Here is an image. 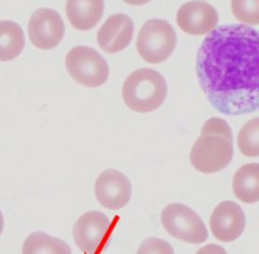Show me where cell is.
Segmentation results:
<instances>
[{"label":"cell","mask_w":259,"mask_h":254,"mask_svg":"<svg viewBox=\"0 0 259 254\" xmlns=\"http://www.w3.org/2000/svg\"><path fill=\"white\" fill-rule=\"evenodd\" d=\"M166 78L156 70L139 68L125 78L121 96L125 105L136 113L157 110L167 98Z\"/></svg>","instance_id":"7a4b0ae2"},{"label":"cell","mask_w":259,"mask_h":254,"mask_svg":"<svg viewBox=\"0 0 259 254\" xmlns=\"http://www.w3.org/2000/svg\"><path fill=\"white\" fill-rule=\"evenodd\" d=\"M161 222L169 235L182 242L200 244L209 237L206 227L197 213L180 202L167 205L162 210Z\"/></svg>","instance_id":"8992f818"},{"label":"cell","mask_w":259,"mask_h":254,"mask_svg":"<svg viewBox=\"0 0 259 254\" xmlns=\"http://www.w3.org/2000/svg\"><path fill=\"white\" fill-rule=\"evenodd\" d=\"M123 2L129 5H143V4H147V3H149L151 0H123Z\"/></svg>","instance_id":"7402d4cb"},{"label":"cell","mask_w":259,"mask_h":254,"mask_svg":"<svg viewBox=\"0 0 259 254\" xmlns=\"http://www.w3.org/2000/svg\"><path fill=\"white\" fill-rule=\"evenodd\" d=\"M134 23L126 14H113L105 20L98 32V45L104 52L118 53L131 45Z\"/></svg>","instance_id":"7c38bea8"},{"label":"cell","mask_w":259,"mask_h":254,"mask_svg":"<svg viewBox=\"0 0 259 254\" xmlns=\"http://www.w3.org/2000/svg\"><path fill=\"white\" fill-rule=\"evenodd\" d=\"M176 22L180 29L187 34H209L219 23V14L209 3L191 0L181 5L177 10Z\"/></svg>","instance_id":"9c48e42d"},{"label":"cell","mask_w":259,"mask_h":254,"mask_svg":"<svg viewBox=\"0 0 259 254\" xmlns=\"http://www.w3.org/2000/svg\"><path fill=\"white\" fill-rule=\"evenodd\" d=\"M210 228L212 235L220 242H234L245 229L244 211L233 201L220 202L210 217Z\"/></svg>","instance_id":"8fae6325"},{"label":"cell","mask_w":259,"mask_h":254,"mask_svg":"<svg viewBox=\"0 0 259 254\" xmlns=\"http://www.w3.org/2000/svg\"><path fill=\"white\" fill-rule=\"evenodd\" d=\"M177 45L174 27L167 20H147L137 37V51L146 62L157 65L171 57Z\"/></svg>","instance_id":"3957f363"},{"label":"cell","mask_w":259,"mask_h":254,"mask_svg":"<svg viewBox=\"0 0 259 254\" xmlns=\"http://www.w3.org/2000/svg\"><path fill=\"white\" fill-rule=\"evenodd\" d=\"M233 191L237 199L245 204L259 201V163L244 164L235 172Z\"/></svg>","instance_id":"5bb4252c"},{"label":"cell","mask_w":259,"mask_h":254,"mask_svg":"<svg viewBox=\"0 0 259 254\" xmlns=\"http://www.w3.org/2000/svg\"><path fill=\"white\" fill-rule=\"evenodd\" d=\"M104 14V0H67L66 15L75 29L90 30L99 24Z\"/></svg>","instance_id":"4fadbf2b"},{"label":"cell","mask_w":259,"mask_h":254,"mask_svg":"<svg viewBox=\"0 0 259 254\" xmlns=\"http://www.w3.org/2000/svg\"><path fill=\"white\" fill-rule=\"evenodd\" d=\"M28 35L34 47L39 50H52L62 42L65 23L56 10L39 8L30 17Z\"/></svg>","instance_id":"52a82bcc"},{"label":"cell","mask_w":259,"mask_h":254,"mask_svg":"<svg viewBox=\"0 0 259 254\" xmlns=\"http://www.w3.org/2000/svg\"><path fill=\"white\" fill-rule=\"evenodd\" d=\"M3 228H4V218H3L2 211H0V235L3 233Z\"/></svg>","instance_id":"603a6c76"},{"label":"cell","mask_w":259,"mask_h":254,"mask_svg":"<svg viewBox=\"0 0 259 254\" xmlns=\"http://www.w3.org/2000/svg\"><path fill=\"white\" fill-rule=\"evenodd\" d=\"M234 156L232 139L220 136H200L190 152V162L196 171L211 175L227 168Z\"/></svg>","instance_id":"5b68a950"},{"label":"cell","mask_w":259,"mask_h":254,"mask_svg":"<svg viewBox=\"0 0 259 254\" xmlns=\"http://www.w3.org/2000/svg\"><path fill=\"white\" fill-rule=\"evenodd\" d=\"M232 13L240 23L259 24V0H232Z\"/></svg>","instance_id":"ac0fdd59"},{"label":"cell","mask_w":259,"mask_h":254,"mask_svg":"<svg viewBox=\"0 0 259 254\" xmlns=\"http://www.w3.org/2000/svg\"><path fill=\"white\" fill-rule=\"evenodd\" d=\"M196 75L210 104L225 115L259 110V32L225 24L206 35L196 57Z\"/></svg>","instance_id":"6da1fadb"},{"label":"cell","mask_w":259,"mask_h":254,"mask_svg":"<svg viewBox=\"0 0 259 254\" xmlns=\"http://www.w3.org/2000/svg\"><path fill=\"white\" fill-rule=\"evenodd\" d=\"M137 254H175L168 242L159 238H147L139 247Z\"/></svg>","instance_id":"ffe728a7"},{"label":"cell","mask_w":259,"mask_h":254,"mask_svg":"<svg viewBox=\"0 0 259 254\" xmlns=\"http://www.w3.org/2000/svg\"><path fill=\"white\" fill-rule=\"evenodd\" d=\"M66 70L68 75L86 88H99L109 78V66L105 58L96 50L86 46H76L66 55Z\"/></svg>","instance_id":"277c9868"},{"label":"cell","mask_w":259,"mask_h":254,"mask_svg":"<svg viewBox=\"0 0 259 254\" xmlns=\"http://www.w3.org/2000/svg\"><path fill=\"white\" fill-rule=\"evenodd\" d=\"M196 254H228L227 250L218 244H207L199 249Z\"/></svg>","instance_id":"44dd1931"},{"label":"cell","mask_w":259,"mask_h":254,"mask_svg":"<svg viewBox=\"0 0 259 254\" xmlns=\"http://www.w3.org/2000/svg\"><path fill=\"white\" fill-rule=\"evenodd\" d=\"M110 222L100 211L85 213L73 225V239L82 252L95 254L108 237Z\"/></svg>","instance_id":"30bf717a"},{"label":"cell","mask_w":259,"mask_h":254,"mask_svg":"<svg viewBox=\"0 0 259 254\" xmlns=\"http://www.w3.org/2000/svg\"><path fill=\"white\" fill-rule=\"evenodd\" d=\"M238 148L245 157H259V116L250 119L238 133Z\"/></svg>","instance_id":"e0dca14e"},{"label":"cell","mask_w":259,"mask_h":254,"mask_svg":"<svg viewBox=\"0 0 259 254\" xmlns=\"http://www.w3.org/2000/svg\"><path fill=\"white\" fill-rule=\"evenodd\" d=\"M22 254H72L65 240L50 237L43 232L32 233L23 243Z\"/></svg>","instance_id":"2e32d148"},{"label":"cell","mask_w":259,"mask_h":254,"mask_svg":"<svg viewBox=\"0 0 259 254\" xmlns=\"http://www.w3.org/2000/svg\"><path fill=\"white\" fill-rule=\"evenodd\" d=\"M207 134L225 137V138L232 139L233 141L232 128H230V125L224 119L210 118L209 120H206V123L204 124V126L201 129V136H207Z\"/></svg>","instance_id":"d6986e66"},{"label":"cell","mask_w":259,"mask_h":254,"mask_svg":"<svg viewBox=\"0 0 259 254\" xmlns=\"http://www.w3.org/2000/svg\"><path fill=\"white\" fill-rule=\"evenodd\" d=\"M24 33L19 24L10 20L0 22V61H12L24 48Z\"/></svg>","instance_id":"9a60e30c"},{"label":"cell","mask_w":259,"mask_h":254,"mask_svg":"<svg viewBox=\"0 0 259 254\" xmlns=\"http://www.w3.org/2000/svg\"><path fill=\"white\" fill-rule=\"evenodd\" d=\"M95 196L99 204L105 209L119 210L131 201L132 184L120 171L108 168L96 179Z\"/></svg>","instance_id":"ba28073f"}]
</instances>
